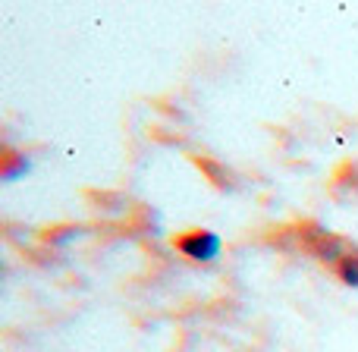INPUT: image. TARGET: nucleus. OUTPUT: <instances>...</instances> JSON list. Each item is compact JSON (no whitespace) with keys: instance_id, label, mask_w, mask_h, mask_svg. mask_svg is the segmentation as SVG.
<instances>
[{"instance_id":"nucleus-1","label":"nucleus","mask_w":358,"mask_h":352,"mask_svg":"<svg viewBox=\"0 0 358 352\" xmlns=\"http://www.w3.org/2000/svg\"><path fill=\"white\" fill-rule=\"evenodd\" d=\"M176 246H179V252H182L189 261H198V265H210V261L220 258L223 239L214 233V230H195V233L182 236Z\"/></svg>"},{"instance_id":"nucleus-2","label":"nucleus","mask_w":358,"mask_h":352,"mask_svg":"<svg viewBox=\"0 0 358 352\" xmlns=\"http://www.w3.org/2000/svg\"><path fill=\"white\" fill-rule=\"evenodd\" d=\"M336 271H340V277H343L346 286H358V248L355 246L343 255V261L336 265Z\"/></svg>"}]
</instances>
